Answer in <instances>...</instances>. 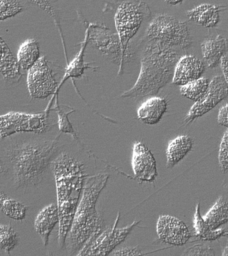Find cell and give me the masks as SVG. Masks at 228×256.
I'll list each match as a JSON object with an SVG mask.
<instances>
[{
    "instance_id": "1",
    "label": "cell",
    "mask_w": 228,
    "mask_h": 256,
    "mask_svg": "<svg viewBox=\"0 0 228 256\" xmlns=\"http://www.w3.org/2000/svg\"><path fill=\"white\" fill-rule=\"evenodd\" d=\"M52 166L55 176L60 216L58 244L62 249L65 247L66 237L79 204L86 174L83 164L68 153L60 154Z\"/></svg>"
},
{
    "instance_id": "2",
    "label": "cell",
    "mask_w": 228,
    "mask_h": 256,
    "mask_svg": "<svg viewBox=\"0 0 228 256\" xmlns=\"http://www.w3.org/2000/svg\"><path fill=\"white\" fill-rule=\"evenodd\" d=\"M60 148L57 138L50 141L22 142L7 148L6 156L16 188L26 189L41 184Z\"/></svg>"
},
{
    "instance_id": "3",
    "label": "cell",
    "mask_w": 228,
    "mask_h": 256,
    "mask_svg": "<svg viewBox=\"0 0 228 256\" xmlns=\"http://www.w3.org/2000/svg\"><path fill=\"white\" fill-rule=\"evenodd\" d=\"M142 56L139 77L122 98H145L156 95L173 79L180 57L178 50L158 42H150Z\"/></svg>"
},
{
    "instance_id": "4",
    "label": "cell",
    "mask_w": 228,
    "mask_h": 256,
    "mask_svg": "<svg viewBox=\"0 0 228 256\" xmlns=\"http://www.w3.org/2000/svg\"><path fill=\"white\" fill-rule=\"evenodd\" d=\"M109 177L108 174H98L85 182L81 200L66 239L65 248L70 255L79 253L93 236L103 230V220L100 217L96 205Z\"/></svg>"
},
{
    "instance_id": "5",
    "label": "cell",
    "mask_w": 228,
    "mask_h": 256,
    "mask_svg": "<svg viewBox=\"0 0 228 256\" xmlns=\"http://www.w3.org/2000/svg\"><path fill=\"white\" fill-rule=\"evenodd\" d=\"M150 15L149 8L144 0H125L118 6L114 20L124 62L130 56V40L137 34L146 16Z\"/></svg>"
},
{
    "instance_id": "6",
    "label": "cell",
    "mask_w": 228,
    "mask_h": 256,
    "mask_svg": "<svg viewBox=\"0 0 228 256\" xmlns=\"http://www.w3.org/2000/svg\"><path fill=\"white\" fill-rule=\"evenodd\" d=\"M146 36L150 42H160L172 48L187 50L192 45L187 22L168 14L156 17L146 30Z\"/></svg>"
},
{
    "instance_id": "7",
    "label": "cell",
    "mask_w": 228,
    "mask_h": 256,
    "mask_svg": "<svg viewBox=\"0 0 228 256\" xmlns=\"http://www.w3.org/2000/svg\"><path fill=\"white\" fill-rule=\"evenodd\" d=\"M49 129L48 112L38 114L10 112L0 116V137L5 138L20 133L44 134Z\"/></svg>"
},
{
    "instance_id": "8",
    "label": "cell",
    "mask_w": 228,
    "mask_h": 256,
    "mask_svg": "<svg viewBox=\"0 0 228 256\" xmlns=\"http://www.w3.org/2000/svg\"><path fill=\"white\" fill-rule=\"evenodd\" d=\"M118 217L115 225L107 229L102 230L100 233L93 236L80 250L78 256H107L109 255L116 246L124 241L128 234L132 231L140 221H135L133 224L125 228H116Z\"/></svg>"
},
{
    "instance_id": "9",
    "label": "cell",
    "mask_w": 228,
    "mask_h": 256,
    "mask_svg": "<svg viewBox=\"0 0 228 256\" xmlns=\"http://www.w3.org/2000/svg\"><path fill=\"white\" fill-rule=\"evenodd\" d=\"M27 84L30 96L35 99H46L57 90V82L45 56L28 70Z\"/></svg>"
},
{
    "instance_id": "10",
    "label": "cell",
    "mask_w": 228,
    "mask_h": 256,
    "mask_svg": "<svg viewBox=\"0 0 228 256\" xmlns=\"http://www.w3.org/2000/svg\"><path fill=\"white\" fill-rule=\"evenodd\" d=\"M228 96V86L224 76H216L210 82L209 88L204 97L192 106L184 122L189 124L209 112Z\"/></svg>"
},
{
    "instance_id": "11",
    "label": "cell",
    "mask_w": 228,
    "mask_h": 256,
    "mask_svg": "<svg viewBox=\"0 0 228 256\" xmlns=\"http://www.w3.org/2000/svg\"><path fill=\"white\" fill-rule=\"evenodd\" d=\"M156 231L162 242L172 246H183L187 243L191 237L185 223L171 216H160L156 226Z\"/></svg>"
},
{
    "instance_id": "12",
    "label": "cell",
    "mask_w": 228,
    "mask_h": 256,
    "mask_svg": "<svg viewBox=\"0 0 228 256\" xmlns=\"http://www.w3.org/2000/svg\"><path fill=\"white\" fill-rule=\"evenodd\" d=\"M132 166L134 175L139 181L152 183L158 177L155 158L147 146L142 142L134 144Z\"/></svg>"
},
{
    "instance_id": "13",
    "label": "cell",
    "mask_w": 228,
    "mask_h": 256,
    "mask_svg": "<svg viewBox=\"0 0 228 256\" xmlns=\"http://www.w3.org/2000/svg\"><path fill=\"white\" fill-rule=\"evenodd\" d=\"M93 26L94 33H90V32L89 42L92 41V44L103 55L114 64L120 65L122 70L124 62L119 36L105 31L104 28H100V30L98 26L93 24Z\"/></svg>"
},
{
    "instance_id": "14",
    "label": "cell",
    "mask_w": 228,
    "mask_h": 256,
    "mask_svg": "<svg viewBox=\"0 0 228 256\" xmlns=\"http://www.w3.org/2000/svg\"><path fill=\"white\" fill-rule=\"evenodd\" d=\"M204 72L205 66L196 56H182L176 64L172 82L174 85L184 86L194 80L199 79Z\"/></svg>"
},
{
    "instance_id": "15",
    "label": "cell",
    "mask_w": 228,
    "mask_h": 256,
    "mask_svg": "<svg viewBox=\"0 0 228 256\" xmlns=\"http://www.w3.org/2000/svg\"><path fill=\"white\" fill-rule=\"evenodd\" d=\"M60 222L59 211L57 204L46 206L36 216L34 228L41 237L44 246H48L49 238L56 224Z\"/></svg>"
},
{
    "instance_id": "16",
    "label": "cell",
    "mask_w": 228,
    "mask_h": 256,
    "mask_svg": "<svg viewBox=\"0 0 228 256\" xmlns=\"http://www.w3.org/2000/svg\"><path fill=\"white\" fill-rule=\"evenodd\" d=\"M202 55L209 68H215L228 51V40L221 35L210 38L201 44Z\"/></svg>"
},
{
    "instance_id": "17",
    "label": "cell",
    "mask_w": 228,
    "mask_h": 256,
    "mask_svg": "<svg viewBox=\"0 0 228 256\" xmlns=\"http://www.w3.org/2000/svg\"><path fill=\"white\" fill-rule=\"evenodd\" d=\"M227 9L226 6L204 4L188 10L186 15L191 21L206 28H214L220 22V12Z\"/></svg>"
},
{
    "instance_id": "18",
    "label": "cell",
    "mask_w": 228,
    "mask_h": 256,
    "mask_svg": "<svg viewBox=\"0 0 228 256\" xmlns=\"http://www.w3.org/2000/svg\"><path fill=\"white\" fill-rule=\"evenodd\" d=\"M168 109V102L165 98L152 97L144 102L138 110V117L140 121L148 125L159 123Z\"/></svg>"
},
{
    "instance_id": "19",
    "label": "cell",
    "mask_w": 228,
    "mask_h": 256,
    "mask_svg": "<svg viewBox=\"0 0 228 256\" xmlns=\"http://www.w3.org/2000/svg\"><path fill=\"white\" fill-rule=\"evenodd\" d=\"M19 64L5 40L0 36V74L7 81L14 82L22 76Z\"/></svg>"
},
{
    "instance_id": "20",
    "label": "cell",
    "mask_w": 228,
    "mask_h": 256,
    "mask_svg": "<svg viewBox=\"0 0 228 256\" xmlns=\"http://www.w3.org/2000/svg\"><path fill=\"white\" fill-rule=\"evenodd\" d=\"M193 141L188 136H180L172 140L168 144L167 156V168H172L180 161L192 150Z\"/></svg>"
},
{
    "instance_id": "21",
    "label": "cell",
    "mask_w": 228,
    "mask_h": 256,
    "mask_svg": "<svg viewBox=\"0 0 228 256\" xmlns=\"http://www.w3.org/2000/svg\"><path fill=\"white\" fill-rule=\"evenodd\" d=\"M40 58L39 43L36 39H28L20 46L17 58L20 68L28 71Z\"/></svg>"
},
{
    "instance_id": "22",
    "label": "cell",
    "mask_w": 228,
    "mask_h": 256,
    "mask_svg": "<svg viewBox=\"0 0 228 256\" xmlns=\"http://www.w3.org/2000/svg\"><path fill=\"white\" fill-rule=\"evenodd\" d=\"M194 228L195 235L198 240L203 241H214L226 234L223 229L212 230L200 214V202H198L194 214Z\"/></svg>"
},
{
    "instance_id": "23",
    "label": "cell",
    "mask_w": 228,
    "mask_h": 256,
    "mask_svg": "<svg viewBox=\"0 0 228 256\" xmlns=\"http://www.w3.org/2000/svg\"><path fill=\"white\" fill-rule=\"evenodd\" d=\"M28 207L14 199L0 190V212L12 220L21 221L25 219Z\"/></svg>"
},
{
    "instance_id": "24",
    "label": "cell",
    "mask_w": 228,
    "mask_h": 256,
    "mask_svg": "<svg viewBox=\"0 0 228 256\" xmlns=\"http://www.w3.org/2000/svg\"><path fill=\"white\" fill-rule=\"evenodd\" d=\"M212 230H216L228 222V202L220 197L204 217Z\"/></svg>"
},
{
    "instance_id": "25",
    "label": "cell",
    "mask_w": 228,
    "mask_h": 256,
    "mask_svg": "<svg viewBox=\"0 0 228 256\" xmlns=\"http://www.w3.org/2000/svg\"><path fill=\"white\" fill-rule=\"evenodd\" d=\"M90 26L86 30L85 40L82 44L81 50L78 53V56L74 58L73 61L68 66L65 76H64L62 84L70 78H80L83 76L84 71L89 68H94L90 66L89 64L85 63L84 61V51H85L86 45L89 42ZM61 84V85H62Z\"/></svg>"
},
{
    "instance_id": "26",
    "label": "cell",
    "mask_w": 228,
    "mask_h": 256,
    "mask_svg": "<svg viewBox=\"0 0 228 256\" xmlns=\"http://www.w3.org/2000/svg\"><path fill=\"white\" fill-rule=\"evenodd\" d=\"M209 86V80L205 78H200L186 85L180 86V93L184 98L192 101L198 102L205 95Z\"/></svg>"
},
{
    "instance_id": "27",
    "label": "cell",
    "mask_w": 228,
    "mask_h": 256,
    "mask_svg": "<svg viewBox=\"0 0 228 256\" xmlns=\"http://www.w3.org/2000/svg\"><path fill=\"white\" fill-rule=\"evenodd\" d=\"M20 236L11 225L0 224V250L10 254L20 243Z\"/></svg>"
},
{
    "instance_id": "28",
    "label": "cell",
    "mask_w": 228,
    "mask_h": 256,
    "mask_svg": "<svg viewBox=\"0 0 228 256\" xmlns=\"http://www.w3.org/2000/svg\"><path fill=\"white\" fill-rule=\"evenodd\" d=\"M25 8L18 0H0V21L14 17Z\"/></svg>"
},
{
    "instance_id": "29",
    "label": "cell",
    "mask_w": 228,
    "mask_h": 256,
    "mask_svg": "<svg viewBox=\"0 0 228 256\" xmlns=\"http://www.w3.org/2000/svg\"><path fill=\"white\" fill-rule=\"evenodd\" d=\"M218 161L224 173L228 172V130H226L220 144Z\"/></svg>"
},
{
    "instance_id": "30",
    "label": "cell",
    "mask_w": 228,
    "mask_h": 256,
    "mask_svg": "<svg viewBox=\"0 0 228 256\" xmlns=\"http://www.w3.org/2000/svg\"><path fill=\"white\" fill-rule=\"evenodd\" d=\"M55 110L57 112L58 116V125H59L60 132H62V133L71 134V135L75 138L76 134L75 132H74L73 126H72L69 119H68V115L72 111L68 112L66 113L58 106L56 107Z\"/></svg>"
},
{
    "instance_id": "31",
    "label": "cell",
    "mask_w": 228,
    "mask_h": 256,
    "mask_svg": "<svg viewBox=\"0 0 228 256\" xmlns=\"http://www.w3.org/2000/svg\"><path fill=\"white\" fill-rule=\"evenodd\" d=\"M183 256H215L214 250L209 246L205 245V244H198L192 246L187 250H185Z\"/></svg>"
},
{
    "instance_id": "32",
    "label": "cell",
    "mask_w": 228,
    "mask_h": 256,
    "mask_svg": "<svg viewBox=\"0 0 228 256\" xmlns=\"http://www.w3.org/2000/svg\"><path fill=\"white\" fill-rule=\"evenodd\" d=\"M32 4H35L38 7L49 14L54 19L56 20V15L53 7L51 6L48 0H28Z\"/></svg>"
},
{
    "instance_id": "33",
    "label": "cell",
    "mask_w": 228,
    "mask_h": 256,
    "mask_svg": "<svg viewBox=\"0 0 228 256\" xmlns=\"http://www.w3.org/2000/svg\"><path fill=\"white\" fill-rule=\"evenodd\" d=\"M218 123L228 128V104L220 108L218 116Z\"/></svg>"
},
{
    "instance_id": "34",
    "label": "cell",
    "mask_w": 228,
    "mask_h": 256,
    "mask_svg": "<svg viewBox=\"0 0 228 256\" xmlns=\"http://www.w3.org/2000/svg\"><path fill=\"white\" fill-rule=\"evenodd\" d=\"M142 254V252L138 249V247L126 248L110 253V255L112 256H140Z\"/></svg>"
},
{
    "instance_id": "35",
    "label": "cell",
    "mask_w": 228,
    "mask_h": 256,
    "mask_svg": "<svg viewBox=\"0 0 228 256\" xmlns=\"http://www.w3.org/2000/svg\"><path fill=\"white\" fill-rule=\"evenodd\" d=\"M220 65L223 72L224 79L228 86V58L224 56L220 62Z\"/></svg>"
},
{
    "instance_id": "36",
    "label": "cell",
    "mask_w": 228,
    "mask_h": 256,
    "mask_svg": "<svg viewBox=\"0 0 228 256\" xmlns=\"http://www.w3.org/2000/svg\"><path fill=\"white\" fill-rule=\"evenodd\" d=\"M8 173V170L6 169L5 164L2 161L1 157H0V175H5Z\"/></svg>"
},
{
    "instance_id": "37",
    "label": "cell",
    "mask_w": 228,
    "mask_h": 256,
    "mask_svg": "<svg viewBox=\"0 0 228 256\" xmlns=\"http://www.w3.org/2000/svg\"><path fill=\"white\" fill-rule=\"evenodd\" d=\"M184 0H165V2L169 5L176 6L178 4H182Z\"/></svg>"
},
{
    "instance_id": "38",
    "label": "cell",
    "mask_w": 228,
    "mask_h": 256,
    "mask_svg": "<svg viewBox=\"0 0 228 256\" xmlns=\"http://www.w3.org/2000/svg\"><path fill=\"white\" fill-rule=\"evenodd\" d=\"M222 256H228V244L224 248L223 252H222Z\"/></svg>"
},
{
    "instance_id": "39",
    "label": "cell",
    "mask_w": 228,
    "mask_h": 256,
    "mask_svg": "<svg viewBox=\"0 0 228 256\" xmlns=\"http://www.w3.org/2000/svg\"><path fill=\"white\" fill-rule=\"evenodd\" d=\"M55 1H57V0H55Z\"/></svg>"
}]
</instances>
